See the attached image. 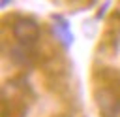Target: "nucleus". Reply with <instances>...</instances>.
Here are the masks:
<instances>
[{
	"instance_id": "obj_2",
	"label": "nucleus",
	"mask_w": 120,
	"mask_h": 117,
	"mask_svg": "<svg viewBox=\"0 0 120 117\" xmlns=\"http://www.w3.org/2000/svg\"><path fill=\"white\" fill-rule=\"evenodd\" d=\"M54 32H56V36L66 43V45H69L71 43V40H73V34L69 32V28H68V23L64 21V19H60V17H56V25H54Z\"/></svg>"
},
{
	"instance_id": "obj_1",
	"label": "nucleus",
	"mask_w": 120,
	"mask_h": 117,
	"mask_svg": "<svg viewBox=\"0 0 120 117\" xmlns=\"http://www.w3.org/2000/svg\"><path fill=\"white\" fill-rule=\"evenodd\" d=\"M13 34L17 36V40L21 43H32L39 36V26L36 21L28 19V17H21L13 25Z\"/></svg>"
}]
</instances>
